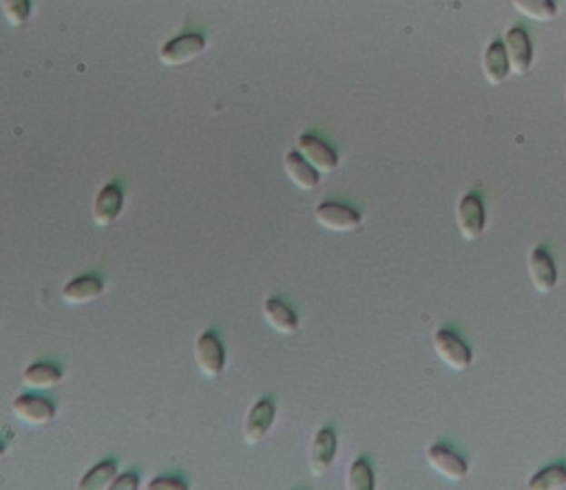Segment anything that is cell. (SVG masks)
Instances as JSON below:
<instances>
[{
	"instance_id": "obj_7",
	"label": "cell",
	"mask_w": 566,
	"mask_h": 490,
	"mask_svg": "<svg viewBox=\"0 0 566 490\" xmlns=\"http://www.w3.org/2000/svg\"><path fill=\"white\" fill-rule=\"evenodd\" d=\"M529 279L535 292L549 294L553 292L555 285H558V268L555 261L551 259V254L542 248H533L529 254Z\"/></svg>"
},
{
	"instance_id": "obj_14",
	"label": "cell",
	"mask_w": 566,
	"mask_h": 490,
	"mask_svg": "<svg viewBox=\"0 0 566 490\" xmlns=\"http://www.w3.org/2000/svg\"><path fill=\"white\" fill-rule=\"evenodd\" d=\"M283 171L288 175V180L299 188V191H314L319 186V171L305 160L301 152H288L283 160Z\"/></svg>"
},
{
	"instance_id": "obj_5",
	"label": "cell",
	"mask_w": 566,
	"mask_h": 490,
	"mask_svg": "<svg viewBox=\"0 0 566 490\" xmlns=\"http://www.w3.org/2000/svg\"><path fill=\"white\" fill-rule=\"evenodd\" d=\"M195 362H197V369H200L206 377H211V380H215V377L222 376L223 365H226V354H223V347L222 343H219V338L215 334L204 331L200 338H197Z\"/></svg>"
},
{
	"instance_id": "obj_12",
	"label": "cell",
	"mask_w": 566,
	"mask_h": 490,
	"mask_svg": "<svg viewBox=\"0 0 566 490\" xmlns=\"http://www.w3.org/2000/svg\"><path fill=\"white\" fill-rule=\"evenodd\" d=\"M122 206H124V195H122L120 186L111 183V186H104L98 192L94 201V211H91V217H94V223L100 228H109L114 226L120 217Z\"/></svg>"
},
{
	"instance_id": "obj_24",
	"label": "cell",
	"mask_w": 566,
	"mask_h": 490,
	"mask_svg": "<svg viewBox=\"0 0 566 490\" xmlns=\"http://www.w3.org/2000/svg\"><path fill=\"white\" fill-rule=\"evenodd\" d=\"M186 490V486H184L182 482H177V479H171V477H166V479H157V482H153V484H149V490Z\"/></svg>"
},
{
	"instance_id": "obj_4",
	"label": "cell",
	"mask_w": 566,
	"mask_h": 490,
	"mask_svg": "<svg viewBox=\"0 0 566 490\" xmlns=\"http://www.w3.org/2000/svg\"><path fill=\"white\" fill-rule=\"evenodd\" d=\"M484 206L478 195H465L458 201L456 208V223L458 232L465 241H476L478 237L484 232Z\"/></svg>"
},
{
	"instance_id": "obj_22",
	"label": "cell",
	"mask_w": 566,
	"mask_h": 490,
	"mask_svg": "<svg viewBox=\"0 0 566 490\" xmlns=\"http://www.w3.org/2000/svg\"><path fill=\"white\" fill-rule=\"evenodd\" d=\"M348 490H372L374 488V475H372L370 464L365 459H356L348 471Z\"/></svg>"
},
{
	"instance_id": "obj_21",
	"label": "cell",
	"mask_w": 566,
	"mask_h": 490,
	"mask_svg": "<svg viewBox=\"0 0 566 490\" xmlns=\"http://www.w3.org/2000/svg\"><path fill=\"white\" fill-rule=\"evenodd\" d=\"M115 464L114 462H102L95 468H91L89 473L84 475L83 482L78 484L80 490H102V488H111V484L115 482Z\"/></svg>"
},
{
	"instance_id": "obj_3",
	"label": "cell",
	"mask_w": 566,
	"mask_h": 490,
	"mask_svg": "<svg viewBox=\"0 0 566 490\" xmlns=\"http://www.w3.org/2000/svg\"><path fill=\"white\" fill-rule=\"evenodd\" d=\"M314 219L321 228L330 230V232H356L363 226L361 214L343 203H321L314 211Z\"/></svg>"
},
{
	"instance_id": "obj_23",
	"label": "cell",
	"mask_w": 566,
	"mask_h": 490,
	"mask_svg": "<svg viewBox=\"0 0 566 490\" xmlns=\"http://www.w3.org/2000/svg\"><path fill=\"white\" fill-rule=\"evenodd\" d=\"M3 14L12 27H23L32 16V3L29 0H3Z\"/></svg>"
},
{
	"instance_id": "obj_1",
	"label": "cell",
	"mask_w": 566,
	"mask_h": 490,
	"mask_svg": "<svg viewBox=\"0 0 566 490\" xmlns=\"http://www.w3.org/2000/svg\"><path fill=\"white\" fill-rule=\"evenodd\" d=\"M432 343L438 358H441L442 365L450 367L452 371L462 374V371H467L469 367H472V351H469V347L462 343L456 334H452V331L438 329L436 334H433Z\"/></svg>"
},
{
	"instance_id": "obj_11",
	"label": "cell",
	"mask_w": 566,
	"mask_h": 490,
	"mask_svg": "<svg viewBox=\"0 0 566 490\" xmlns=\"http://www.w3.org/2000/svg\"><path fill=\"white\" fill-rule=\"evenodd\" d=\"M273 425H274L273 402L259 400L257 405L250 408L246 425H243V442H246L248 446H257V444L266 440Z\"/></svg>"
},
{
	"instance_id": "obj_15",
	"label": "cell",
	"mask_w": 566,
	"mask_h": 490,
	"mask_svg": "<svg viewBox=\"0 0 566 490\" xmlns=\"http://www.w3.org/2000/svg\"><path fill=\"white\" fill-rule=\"evenodd\" d=\"M482 74L484 80L492 86H500L511 74V64H509V55L504 43H492L482 55Z\"/></svg>"
},
{
	"instance_id": "obj_18",
	"label": "cell",
	"mask_w": 566,
	"mask_h": 490,
	"mask_svg": "<svg viewBox=\"0 0 566 490\" xmlns=\"http://www.w3.org/2000/svg\"><path fill=\"white\" fill-rule=\"evenodd\" d=\"M60 382H63V374L54 365H47V362H38V365L27 367L23 374V385L32 391L54 389Z\"/></svg>"
},
{
	"instance_id": "obj_19",
	"label": "cell",
	"mask_w": 566,
	"mask_h": 490,
	"mask_svg": "<svg viewBox=\"0 0 566 490\" xmlns=\"http://www.w3.org/2000/svg\"><path fill=\"white\" fill-rule=\"evenodd\" d=\"M513 7L520 16L533 23H551L558 16V5L553 0H513Z\"/></svg>"
},
{
	"instance_id": "obj_17",
	"label": "cell",
	"mask_w": 566,
	"mask_h": 490,
	"mask_svg": "<svg viewBox=\"0 0 566 490\" xmlns=\"http://www.w3.org/2000/svg\"><path fill=\"white\" fill-rule=\"evenodd\" d=\"M262 314L266 318V323L273 327L277 334L283 336H293L299 331V318L288 305L282 303L277 299H266L262 305Z\"/></svg>"
},
{
	"instance_id": "obj_20",
	"label": "cell",
	"mask_w": 566,
	"mask_h": 490,
	"mask_svg": "<svg viewBox=\"0 0 566 490\" xmlns=\"http://www.w3.org/2000/svg\"><path fill=\"white\" fill-rule=\"evenodd\" d=\"M566 486V466L564 464H555V466L542 468L529 479V490H560Z\"/></svg>"
},
{
	"instance_id": "obj_6",
	"label": "cell",
	"mask_w": 566,
	"mask_h": 490,
	"mask_svg": "<svg viewBox=\"0 0 566 490\" xmlns=\"http://www.w3.org/2000/svg\"><path fill=\"white\" fill-rule=\"evenodd\" d=\"M12 411L27 426H47L55 420V407L38 396H18L12 402Z\"/></svg>"
},
{
	"instance_id": "obj_9",
	"label": "cell",
	"mask_w": 566,
	"mask_h": 490,
	"mask_svg": "<svg viewBox=\"0 0 566 490\" xmlns=\"http://www.w3.org/2000/svg\"><path fill=\"white\" fill-rule=\"evenodd\" d=\"M504 47H507L509 64H511L513 75H527L533 64V49L531 40L524 29L513 27L504 35Z\"/></svg>"
},
{
	"instance_id": "obj_10",
	"label": "cell",
	"mask_w": 566,
	"mask_h": 490,
	"mask_svg": "<svg viewBox=\"0 0 566 490\" xmlns=\"http://www.w3.org/2000/svg\"><path fill=\"white\" fill-rule=\"evenodd\" d=\"M427 462L441 477L447 482H462L467 477V462L461 456L452 451V448L442 446V444H433L427 451Z\"/></svg>"
},
{
	"instance_id": "obj_8",
	"label": "cell",
	"mask_w": 566,
	"mask_h": 490,
	"mask_svg": "<svg viewBox=\"0 0 566 490\" xmlns=\"http://www.w3.org/2000/svg\"><path fill=\"white\" fill-rule=\"evenodd\" d=\"M336 451H339V440H336V433L333 428H321V431L314 436L313 446H310V473L314 477H323L325 473L330 471L333 466Z\"/></svg>"
},
{
	"instance_id": "obj_16",
	"label": "cell",
	"mask_w": 566,
	"mask_h": 490,
	"mask_svg": "<svg viewBox=\"0 0 566 490\" xmlns=\"http://www.w3.org/2000/svg\"><path fill=\"white\" fill-rule=\"evenodd\" d=\"M104 294V285L102 280L94 277H80L75 280H71L63 288V300L71 308H80V305H89L95 303V300L102 299Z\"/></svg>"
},
{
	"instance_id": "obj_13",
	"label": "cell",
	"mask_w": 566,
	"mask_h": 490,
	"mask_svg": "<svg viewBox=\"0 0 566 490\" xmlns=\"http://www.w3.org/2000/svg\"><path fill=\"white\" fill-rule=\"evenodd\" d=\"M299 152L305 157L319 172L328 175V172H334L336 166H339V155L330 148L328 144L319 140L314 135H299L297 140Z\"/></svg>"
},
{
	"instance_id": "obj_2",
	"label": "cell",
	"mask_w": 566,
	"mask_h": 490,
	"mask_svg": "<svg viewBox=\"0 0 566 490\" xmlns=\"http://www.w3.org/2000/svg\"><path fill=\"white\" fill-rule=\"evenodd\" d=\"M206 49V40L197 34H184L173 38L160 51V63L164 66H182L197 60Z\"/></svg>"
},
{
	"instance_id": "obj_25",
	"label": "cell",
	"mask_w": 566,
	"mask_h": 490,
	"mask_svg": "<svg viewBox=\"0 0 566 490\" xmlns=\"http://www.w3.org/2000/svg\"><path fill=\"white\" fill-rule=\"evenodd\" d=\"M137 479L135 475H124V477H115V482L111 484V490H135Z\"/></svg>"
}]
</instances>
